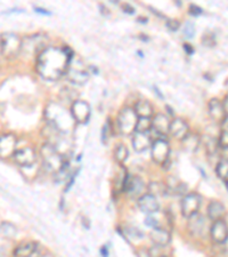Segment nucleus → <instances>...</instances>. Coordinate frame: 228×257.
<instances>
[{
    "label": "nucleus",
    "instance_id": "obj_1",
    "mask_svg": "<svg viewBox=\"0 0 228 257\" xmlns=\"http://www.w3.org/2000/svg\"><path fill=\"white\" fill-rule=\"evenodd\" d=\"M72 59L73 54L70 48L47 47L37 57V71L45 80H59L68 71Z\"/></svg>",
    "mask_w": 228,
    "mask_h": 257
},
{
    "label": "nucleus",
    "instance_id": "obj_2",
    "mask_svg": "<svg viewBox=\"0 0 228 257\" xmlns=\"http://www.w3.org/2000/svg\"><path fill=\"white\" fill-rule=\"evenodd\" d=\"M40 157L43 160L44 168L48 173H52L56 175L65 165V158L61 153L53 147L52 144L46 143L40 149Z\"/></svg>",
    "mask_w": 228,
    "mask_h": 257
},
{
    "label": "nucleus",
    "instance_id": "obj_3",
    "mask_svg": "<svg viewBox=\"0 0 228 257\" xmlns=\"http://www.w3.org/2000/svg\"><path fill=\"white\" fill-rule=\"evenodd\" d=\"M48 37L44 33H36V35L26 37L22 39V48L21 53L26 56H37L47 48Z\"/></svg>",
    "mask_w": 228,
    "mask_h": 257
},
{
    "label": "nucleus",
    "instance_id": "obj_4",
    "mask_svg": "<svg viewBox=\"0 0 228 257\" xmlns=\"http://www.w3.org/2000/svg\"><path fill=\"white\" fill-rule=\"evenodd\" d=\"M22 48V39L19 35L13 32H5L0 36V49L3 56L7 59H14L21 53Z\"/></svg>",
    "mask_w": 228,
    "mask_h": 257
},
{
    "label": "nucleus",
    "instance_id": "obj_5",
    "mask_svg": "<svg viewBox=\"0 0 228 257\" xmlns=\"http://www.w3.org/2000/svg\"><path fill=\"white\" fill-rule=\"evenodd\" d=\"M137 121H138V117L136 115L134 109L123 107L119 112L117 118L118 130L122 135L130 136L136 132Z\"/></svg>",
    "mask_w": 228,
    "mask_h": 257
},
{
    "label": "nucleus",
    "instance_id": "obj_6",
    "mask_svg": "<svg viewBox=\"0 0 228 257\" xmlns=\"http://www.w3.org/2000/svg\"><path fill=\"white\" fill-rule=\"evenodd\" d=\"M68 79L76 85H84L89 79V72L81 60L73 59L69 64L68 71H66Z\"/></svg>",
    "mask_w": 228,
    "mask_h": 257
},
{
    "label": "nucleus",
    "instance_id": "obj_7",
    "mask_svg": "<svg viewBox=\"0 0 228 257\" xmlns=\"http://www.w3.org/2000/svg\"><path fill=\"white\" fill-rule=\"evenodd\" d=\"M202 199L200 194L195 192L186 193L181 199L180 202V210L181 215L185 218H190L198 214V210L201 208Z\"/></svg>",
    "mask_w": 228,
    "mask_h": 257
},
{
    "label": "nucleus",
    "instance_id": "obj_8",
    "mask_svg": "<svg viewBox=\"0 0 228 257\" xmlns=\"http://www.w3.org/2000/svg\"><path fill=\"white\" fill-rule=\"evenodd\" d=\"M152 160L157 165H164L170 157V144L165 139L153 141L151 145Z\"/></svg>",
    "mask_w": 228,
    "mask_h": 257
},
{
    "label": "nucleus",
    "instance_id": "obj_9",
    "mask_svg": "<svg viewBox=\"0 0 228 257\" xmlns=\"http://www.w3.org/2000/svg\"><path fill=\"white\" fill-rule=\"evenodd\" d=\"M70 112H71L74 122L87 123L90 118L91 109H90V105L86 101H82V99H77V101H74L72 103Z\"/></svg>",
    "mask_w": 228,
    "mask_h": 257
},
{
    "label": "nucleus",
    "instance_id": "obj_10",
    "mask_svg": "<svg viewBox=\"0 0 228 257\" xmlns=\"http://www.w3.org/2000/svg\"><path fill=\"white\" fill-rule=\"evenodd\" d=\"M37 158H38V156H37L36 150L30 147L18 149L13 156V159L15 163L19 166H21V167H24V168H29L35 165Z\"/></svg>",
    "mask_w": 228,
    "mask_h": 257
},
{
    "label": "nucleus",
    "instance_id": "obj_11",
    "mask_svg": "<svg viewBox=\"0 0 228 257\" xmlns=\"http://www.w3.org/2000/svg\"><path fill=\"white\" fill-rule=\"evenodd\" d=\"M16 145H18V140L13 134H5L0 136V158L7 159L13 158L14 153L16 152Z\"/></svg>",
    "mask_w": 228,
    "mask_h": 257
},
{
    "label": "nucleus",
    "instance_id": "obj_12",
    "mask_svg": "<svg viewBox=\"0 0 228 257\" xmlns=\"http://www.w3.org/2000/svg\"><path fill=\"white\" fill-rule=\"evenodd\" d=\"M210 235L212 241L218 244H223L228 239V225L223 219L212 222L210 226Z\"/></svg>",
    "mask_w": 228,
    "mask_h": 257
},
{
    "label": "nucleus",
    "instance_id": "obj_13",
    "mask_svg": "<svg viewBox=\"0 0 228 257\" xmlns=\"http://www.w3.org/2000/svg\"><path fill=\"white\" fill-rule=\"evenodd\" d=\"M169 134L171 135L173 139H176L181 142V141L189 134L188 123L181 118H176L171 120Z\"/></svg>",
    "mask_w": 228,
    "mask_h": 257
},
{
    "label": "nucleus",
    "instance_id": "obj_14",
    "mask_svg": "<svg viewBox=\"0 0 228 257\" xmlns=\"http://www.w3.org/2000/svg\"><path fill=\"white\" fill-rule=\"evenodd\" d=\"M138 207L143 213L152 215L159 211L160 204L156 197L152 196L150 193H145L142 197L138 198Z\"/></svg>",
    "mask_w": 228,
    "mask_h": 257
},
{
    "label": "nucleus",
    "instance_id": "obj_15",
    "mask_svg": "<svg viewBox=\"0 0 228 257\" xmlns=\"http://www.w3.org/2000/svg\"><path fill=\"white\" fill-rule=\"evenodd\" d=\"M150 240L157 248H164L171 242V234L170 232L162 227H155L150 232Z\"/></svg>",
    "mask_w": 228,
    "mask_h": 257
},
{
    "label": "nucleus",
    "instance_id": "obj_16",
    "mask_svg": "<svg viewBox=\"0 0 228 257\" xmlns=\"http://www.w3.org/2000/svg\"><path fill=\"white\" fill-rule=\"evenodd\" d=\"M131 144L134 150L138 153H142L146 151L147 149L151 148L152 140L151 136L148 135V133H139L135 132L131 135Z\"/></svg>",
    "mask_w": 228,
    "mask_h": 257
},
{
    "label": "nucleus",
    "instance_id": "obj_17",
    "mask_svg": "<svg viewBox=\"0 0 228 257\" xmlns=\"http://www.w3.org/2000/svg\"><path fill=\"white\" fill-rule=\"evenodd\" d=\"M170 123L171 120L163 113H157L152 119V130L160 136H167L170 131Z\"/></svg>",
    "mask_w": 228,
    "mask_h": 257
},
{
    "label": "nucleus",
    "instance_id": "obj_18",
    "mask_svg": "<svg viewBox=\"0 0 228 257\" xmlns=\"http://www.w3.org/2000/svg\"><path fill=\"white\" fill-rule=\"evenodd\" d=\"M187 229L193 235H195V237H200V235L204 233L206 230V222L204 217L197 214L195 216L188 218Z\"/></svg>",
    "mask_w": 228,
    "mask_h": 257
},
{
    "label": "nucleus",
    "instance_id": "obj_19",
    "mask_svg": "<svg viewBox=\"0 0 228 257\" xmlns=\"http://www.w3.org/2000/svg\"><path fill=\"white\" fill-rule=\"evenodd\" d=\"M209 109V115L211 119L214 120V121L218 122H222L226 118L225 111H223V106H222V102L219 101L218 98H212L209 102L208 105Z\"/></svg>",
    "mask_w": 228,
    "mask_h": 257
},
{
    "label": "nucleus",
    "instance_id": "obj_20",
    "mask_svg": "<svg viewBox=\"0 0 228 257\" xmlns=\"http://www.w3.org/2000/svg\"><path fill=\"white\" fill-rule=\"evenodd\" d=\"M226 213V208L222 202L218 200H212L209 202L208 207H206V215H208L209 219L214 222L218 219H222L223 215Z\"/></svg>",
    "mask_w": 228,
    "mask_h": 257
},
{
    "label": "nucleus",
    "instance_id": "obj_21",
    "mask_svg": "<svg viewBox=\"0 0 228 257\" xmlns=\"http://www.w3.org/2000/svg\"><path fill=\"white\" fill-rule=\"evenodd\" d=\"M39 244L35 241H29L21 243L20 246L15 248L13 252L14 257H31L32 255L36 254V251L38 250Z\"/></svg>",
    "mask_w": 228,
    "mask_h": 257
},
{
    "label": "nucleus",
    "instance_id": "obj_22",
    "mask_svg": "<svg viewBox=\"0 0 228 257\" xmlns=\"http://www.w3.org/2000/svg\"><path fill=\"white\" fill-rule=\"evenodd\" d=\"M181 143L186 151L194 152L196 151L198 147L201 145V138L197 134H194V133L189 132V134L181 141Z\"/></svg>",
    "mask_w": 228,
    "mask_h": 257
},
{
    "label": "nucleus",
    "instance_id": "obj_23",
    "mask_svg": "<svg viewBox=\"0 0 228 257\" xmlns=\"http://www.w3.org/2000/svg\"><path fill=\"white\" fill-rule=\"evenodd\" d=\"M134 111L138 118H151L153 107L147 101H138L135 104Z\"/></svg>",
    "mask_w": 228,
    "mask_h": 257
},
{
    "label": "nucleus",
    "instance_id": "obj_24",
    "mask_svg": "<svg viewBox=\"0 0 228 257\" xmlns=\"http://www.w3.org/2000/svg\"><path fill=\"white\" fill-rule=\"evenodd\" d=\"M18 234V229L11 222L0 223V237L4 239H13Z\"/></svg>",
    "mask_w": 228,
    "mask_h": 257
},
{
    "label": "nucleus",
    "instance_id": "obj_25",
    "mask_svg": "<svg viewBox=\"0 0 228 257\" xmlns=\"http://www.w3.org/2000/svg\"><path fill=\"white\" fill-rule=\"evenodd\" d=\"M129 158V150L124 144H118L114 150V159L120 165H123Z\"/></svg>",
    "mask_w": 228,
    "mask_h": 257
},
{
    "label": "nucleus",
    "instance_id": "obj_26",
    "mask_svg": "<svg viewBox=\"0 0 228 257\" xmlns=\"http://www.w3.org/2000/svg\"><path fill=\"white\" fill-rule=\"evenodd\" d=\"M215 174L222 181H226L228 178V159L222 158L215 165Z\"/></svg>",
    "mask_w": 228,
    "mask_h": 257
},
{
    "label": "nucleus",
    "instance_id": "obj_27",
    "mask_svg": "<svg viewBox=\"0 0 228 257\" xmlns=\"http://www.w3.org/2000/svg\"><path fill=\"white\" fill-rule=\"evenodd\" d=\"M148 193L152 194V196H163L164 193H167V188L162 183H159V182H151L150 184L147 185Z\"/></svg>",
    "mask_w": 228,
    "mask_h": 257
},
{
    "label": "nucleus",
    "instance_id": "obj_28",
    "mask_svg": "<svg viewBox=\"0 0 228 257\" xmlns=\"http://www.w3.org/2000/svg\"><path fill=\"white\" fill-rule=\"evenodd\" d=\"M152 130V119L151 118H138L136 126V132L148 133Z\"/></svg>",
    "mask_w": 228,
    "mask_h": 257
},
{
    "label": "nucleus",
    "instance_id": "obj_29",
    "mask_svg": "<svg viewBox=\"0 0 228 257\" xmlns=\"http://www.w3.org/2000/svg\"><path fill=\"white\" fill-rule=\"evenodd\" d=\"M204 149L205 151L209 153V155H212V153H215L217 149L219 148L218 145V140L215 141L213 138H206L205 142H204Z\"/></svg>",
    "mask_w": 228,
    "mask_h": 257
},
{
    "label": "nucleus",
    "instance_id": "obj_30",
    "mask_svg": "<svg viewBox=\"0 0 228 257\" xmlns=\"http://www.w3.org/2000/svg\"><path fill=\"white\" fill-rule=\"evenodd\" d=\"M218 145L223 150H228V130H222L218 139Z\"/></svg>",
    "mask_w": 228,
    "mask_h": 257
},
{
    "label": "nucleus",
    "instance_id": "obj_31",
    "mask_svg": "<svg viewBox=\"0 0 228 257\" xmlns=\"http://www.w3.org/2000/svg\"><path fill=\"white\" fill-rule=\"evenodd\" d=\"M124 231H126V233L128 234V237H129L130 239L139 240V239L143 238V232H140L138 229H136V227L128 226Z\"/></svg>",
    "mask_w": 228,
    "mask_h": 257
},
{
    "label": "nucleus",
    "instance_id": "obj_32",
    "mask_svg": "<svg viewBox=\"0 0 228 257\" xmlns=\"http://www.w3.org/2000/svg\"><path fill=\"white\" fill-rule=\"evenodd\" d=\"M145 224L151 229H155V227H160V222L154 217V214L148 215V216L145 218Z\"/></svg>",
    "mask_w": 228,
    "mask_h": 257
},
{
    "label": "nucleus",
    "instance_id": "obj_33",
    "mask_svg": "<svg viewBox=\"0 0 228 257\" xmlns=\"http://www.w3.org/2000/svg\"><path fill=\"white\" fill-rule=\"evenodd\" d=\"M184 35L187 37V38H193L194 35H195V27L192 22H187L184 27Z\"/></svg>",
    "mask_w": 228,
    "mask_h": 257
},
{
    "label": "nucleus",
    "instance_id": "obj_34",
    "mask_svg": "<svg viewBox=\"0 0 228 257\" xmlns=\"http://www.w3.org/2000/svg\"><path fill=\"white\" fill-rule=\"evenodd\" d=\"M167 27H168L171 31H177L178 29H179V27H180V23L178 22L177 20L171 19V20H168V21H167Z\"/></svg>",
    "mask_w": 228,
    "mask_h": 257
},
{
    "label": "nucleus",
    "instance_id": "obj_35",
    "mask_svg": "<svg viewBox=\"0 0 228 257\" xmlns=\"http://www.w3.org/2000/svg\"><path fill=\"white\" fill-rule=\"evenodd\" d=\"M189 14L193 16H200L203 14V11L201 7H198L196 5H190L189 6Z\"/></svg>",
    "mask_w": 228,
    "mask_h": 257
},
{
    "label": "nucleus",
    "instance_id": "obj_36",
    "mask_svg": "<svg viewBox=\"0 0 228 257\" xmlns=\"http://www.w3.org/2000/svg\"><path fill=\"white\" fill-rule=\"evenodd\" d=\"M137 257H152L150 249H145V248H142L137 251Z\"/></svg>",
    "mask_w": 228,
    "mask_h": 257
},
{
    "label": "nucleus",
    "instance_id": "obj_37",
    "mask_svg": "<svg viewBox=\"0 0 228 257\" xmlns=\"http://www.w3.org/2000/svg\"><path fill=\"white\" fill-rule=\"evenodd\" d=\"M122 10L128 14H134L135 13V8L131 7L130 5H128V4H124V5L122 6Z\"/></svg>",
    "mask_w": 228,
    "mask_h": 257
},
{
    "label": "nucleus",
    "instance_id": "obj_38",
    "mask_svg": "<svg viewBox=\"0 0 228 257\" xmlns=\"http://www.w3.org/2000/svg\"><path fill=\"white\" fill-rule=\"evenodd\" d=\"M222 106H223V111H225V114H226V118H228V93L223 98L222 101Z\"/></svg>",
    "mask_w": 228,
    "mask_h": 257
},
{
    "label": "nucleus",
    "instance_id": "obj_39",
    "mask_svg": "<svg viewBox=\"0 0 228 257\" xmlns=\"http://www.w3.org/2000/svg\"><path fill=\"white\" fill-rule=\"evenodd\" d=\"M101 255H102V257H109L110 252H109V249H107L106 246H103L101 248Z\"/></svg>",
    "mask_w": 228,
    "mask_h": 257
},
{
    "label": "nucleus",
    "instance_id": "obj_40",
    "mask_svg": "<svg viewBox=\"0 0 228 257\" xmlns=\"http://www.w3.org/2000/svg\"><path fill=\"white\" fill-rule=\"evenodd\" d=\"M36 12H37V13H40V14L51 15V13H49V12H46V10H44V8H36Z\"/></svg>",
    "mask_w": 228,
    "mask_h": 257
},
{
    "label": "nucleus",
    "instance_id": "obj_41",
    "mask_svg": "<svg viewBox=\"0 0 228 257\" xmlns=\"http://www.w3.org/2000/svg\"><path fill=\"white\" fill-rule=\"evenodd\" d=\"M184 48H185V51L187 52L188 54H193L194 53V49L192 48V46H190V45H184Z\"/></svg>",
    "mask_w": 228,
    "mask_h": 257
},
{
    "label": "nucleus",
    "instance_id": "obj_42",
    "mask_svg": "<svg viewBox=\"0 0 228 257\" xmlns=\"http://www.w3.org/2000/svg\"><path fill=\"white\" fill-rule=\"evenodd\" d=\"M40 257H54V255L51 254V252H48V251H45L44 254L40 255Z\"/></svg>",
    "mask_w": 228,
    "mask_h": 257
},
{
    "label": "nucleus",
    "instance_id": "obj_43",
    "mask_svg": "<svg viewBox=\"0 0 228 257\" xmlns=\"http://www.w3.org/2000/svg\"><path fill=\"white\" fill-rule=\"evenodd\" d=\"M225 185H226V189H227V191H228V178L225 181Z\"/></svg>",
    "mask_w": 228,
    "mask_h": 257
},
{
    "label": "nucleus",
    "instance_id": "obj_44",
    "mask_svg": "<svg viewBox=\"0 0 228 257\" xmlns=\"http://www.w3.org/2000/svg\"><path fill=\"white\" fill-rule=\"evenodd\" d=\"M223 244H225V246H226V249L228 250V239H227V241H226L225 243H223Z\"/></svg>",
    "mask_w": 228,
    "mask_h": 257
},
{
    "label": "nucleus",
    "instance_id": "obj_45",
    "mask_svg": "<svg viewBox=\"0 0 228 257\" xmlns=\"http://www.w3.org/2000/svg\"><path fill=\"white\" fill-rule=\"evenodd\" d=\"M159 257H169V256H165V255H161V256H159Z\"/></svg>",
    "mask_w": 228,
    "mask_h": 257
},
{
    "label": "nucleus",
    "instance_id": "obj_46",
    "mask_svg": "<svg viewBox=\"0 0 228 257\" xmlns=\"http://www.w3.org/2000/svg\"><path fill=\"white\" fill-rule=\"evenodd\" d=\"M0 56H3V54H2V49H0Z\"/></svg>",
    "mask_w": 228,
    "mask_h": 257
}]
</instances>
